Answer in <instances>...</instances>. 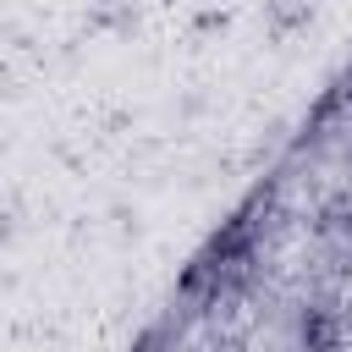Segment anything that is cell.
Here are the masks:
<instances>
[{
	"label": "cell",
	"mask_w": 352,
	"mask_h": 352,
	"mask_svg": "<svg viewBox=\"0 0 352 352\" xmlns=\"http://www.w3.org/2000/svg\"><path fill=\"white\" fill-rule=\"evenodd\" d=\"M264 16H270V33H292L314 16V0H264Z\"/></svg>",
	"instance_id": "obj_2"
},
{
	"label": "cell",
	"mask_w": 352,
	"mask_h": 352,
	"mask_svg": "<svg viewBox=\"0 0 352 352\" xmlns=\"http://www.w3.org/2000/svg\"><path fill=\"white\" fill-rule=\"evenodd\" d=\"M346 231H352V220H346Z\"/></svg>",
	"instance_id": "obj_4"
},
{
	"label": "cell",
	"mask_w": 352,
	"mask_h": 352,
	"mask_svg": "<svg viewBox=\"0 0 352 352\" xmlns=\"http://www.w3.org/2000/svg\"><path fill=\"white\" fill-rule=\"evenodd\" d=\"M297 341H302V352H336L341 346V314H336V302H308L297 314Z\"/></svg>",
	"instance_id": "obj_1"
},
{
	"label": "cell",
	"mask_w": 352,
	"mask_h": 352,
	"mask_svg": "<svg viewBox=\"0 0 352 352\" xmlns=\"http://www.w3.org/2000/svg\"><path fill=\"white\" fill-rule=\"evenodd\" d=\"M154 346H160V336H143V341H138L132 352H154Z\"/></svg>",
	"instance_id": "obj_3"
}]
</instances>
